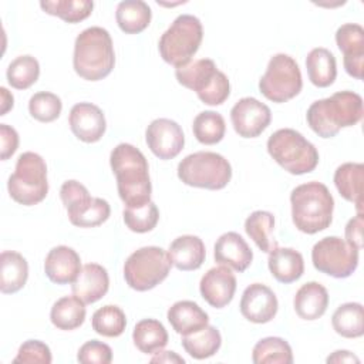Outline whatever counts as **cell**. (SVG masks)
I'll return each mask as SVG.
<instances>
[{"label": "cell", "mask_w": 364, "mask_h": 364, "mask_svg": "<svg viewBox=\"0 0 364 364\" xmlns=\"http://www.w3.org/2000/svg\"><path fill=\"white\" fill-rule=\"evenodd\" d=\"M109 165L117 178V189L127 206H141L151 200L152 185L144 154L131 144H118L109 155Z\"/></svg>", "instance_id": "6da1fadb"}, {"label": "cell", "mask_w": 364, "mask_h": 364, "mask_svg": "<svg viewBox=\"0 0 364 364\" xmlns=\"http://www.w3.org/2000/svg\"><path fill=\"white\" fill-rule=\"evenodd\" d=\"M363 98L353 91H338L314 101L306 114L309 127L321 138H333L341 128L353 127L363 118Z\"/></svg>", "instance_id": "7a4b0ae2"}, {"label": "cell", "mask_w": 364, "mask_h": 364, "mask_svg": "<svg viewBox=\"0 0 364 364\" xmlns=\"http://www.w3.org/2000/svg\"><path fill=\"white\" fill-rule=\"evenodd\" d=\"M74 71L87 81H100L111 74L115 53L109 33L98 26L82 30L74 43Z\"/></svg>", "instance_id": "3957f363"}, {"label": "cell", "mask_w": 364, "mask_h": 364, "mask_svg": "<svg viewBox=\"0 0 364 364\" xmlns=\"http://www.w3.org/2000/svg\"><path fill=\"white\" fill-rule=\"evenodd\" d=\"M290 203L293 223L300 232L314 235L331 225L334 199L324 183L311 181L296 186Z\"/></svg>", "instance_id": "277c9868"}, {"label": "cell", "mask_w": 364, "mask_h": 364, "mask_svg": "<svg viewBox=\"0 0 364 364\" xmlns=\"http://www.w3.org/2000/svg\"><path fill=\"white\" fill-rule=\"evenodd\" d=\"M267 152L291 175L309 173L318 164L316 146L291 128H282L273 132L267 139Z\"/></svg>", "instance_id": "5b68a950"}, {"label": "cell", "mask_w": 364, "mask_h": 364, "mask_svg": "<svg viewBox=\"0 0 364 364\" xmlns=\"http://www.w3.org/2000/svg\"><path fill=\"white\" fill-rule=\"evenodd\" d=\"M175 77L181 85L195 91L206 105H220L230 94V82L226 74L218 70L210 58H199L178 67Z\"/></svg>", "instance_id": "8992f818"}, {"label": "cell", "mask_w": 364, "mask_h": 364, "mask_svg": "<svg viewBox=\"0 0 364 364\" xmlns=\"http://www.w3.org/2000/svg\"><path fill=\"white\" fill-rule=\"evenodd\" d=\"M7 191L13 200L24 206L40 203L48 193L47 165L36 152H23L9 176Z\"/></svg>", "instance_id": "52a82bcc"}, {"label": "cell", "mask_w": 364, "mask_h": 364, "mask_svg": "<svg viewBox=\"0 0 364 364\" xmlns=\"http://www.w3.org/2000/svg\"><path fill=\"white\" fill-rule=\"evenodd\" d=\"M203 38L202 23L192 14L178 16L161 36L158 48L162 60L173 67H182L199 50Z\"/></svg>", "instance_id": "ba28073f"}, {"label": "cell", "mask_w": 364, "mask_h": 364, "mask_svg": "<svg viewBox=\"0 0 364 364\" xmlns=\"http://www.w3.org/2000/svg\"><path fill=\"white\" fill-rule=\"evenodd\" d=\"M178 178L188 186L219 191L230 182L232 166L220 154L199 151L179 162Z\"/></svg>", "instance_id": "9c48e42d"}, {"label": "cell", "mask_w": 364, "mask_h": 364, "mask_svg": "<svg viewBox=\"0 0 364 364\" xmlns=\"http://www.w3.org/2000/svg\"><path fill=\"white\" fill-rule=\"evenodd\" d=\"M168 252L159 246H144L128 256L124 263L127 284L136 291H146L164 282L171 270Z\"/></svg>", "instance_id": "30bf717a"}, {"label": "cell", "mask_w": 364, "mask_h": 364, "mask_svg": "<svg viewBox=\"0 0 364 364\" xmlns=\"http://www.w3.org/2000/svg\"><path fill=\"white\" fill-rule=\"evenodd\" d=\"M303 87L301 73L296 60L284 53L274 54L266 73L259 80L260 92L270 101L282 104L294 98Z\"/></svg>", "instance_id": "8fae6325"}, {"label": "cell", "mask_w": 364, "mask_h": 364, "mask_svg": "<svg viewBox=\"0 0 364 364\" xmlns=\"http://www.w3.org/2000/svg\"><path fill=\"white\" fill-rule=\"evenodd\" d=\"M313 266L331 277L346 279L358 266V250L338 236H327L311 249Z\"/></svg>", "instance_id": "7c38bea8"}, {"label": "cell", "mask_w": 364, "mask_h": 364, "mask_svg": "<svg viewBox=\"0 0 364 364\" xmlns=\"http://www.w3.org/2000/svg\"><path fill=\"white\" fill-rule=\"evenodd\" d=\"M235 132L242 138L259 136L272 121V111L257 98L243 97L230 109Z\"/></svg>", "instance_id": "4fadbf2b"}, {"label": "cell", "mask_w": 364, "mask_h": 364, "mask_svg": "<svg viewBox=\"0 0 364 364\" xmlns=\"http://www.w3.org/2000/svg\"><path fill=\"white\" fill-rule=\"evenodd\" d=\"M145 141L155 156L166 161L178 156L183 149L185 135L178 122L169 118H156L148 125Z\"/></svg>", "instance_id": "5bb4252c"}, {"label": "cell", "mask_w": 364, "mask_h": 364, "mask_svg": "<svg viewBox=\"0 0 364 364\" xmlns=\"http://www.w3.org/2000/svg\"><path fill=\"white\" fill-rule=\"evenodd\" d=\"M239 307L246 320L256 324H264L274 318L279 301L270 287L262 283H252L245 289Z\"/></svg>", "instance_id": "9a60e30c"}, {"label": "cell", "mask_w": 364, "mask_h": 364, "mask_svg": "<svg viewBox=\"0 0 364 364\" xmlns=\"http://www.w3.org/2000/svg\"><path fill=\"white\" fill-rule=\"evenodd\" d=\"M336 43L344 54V68L355 80L363 78L364 71V28L355 23H346L336 31Z\"/></svg>", "instance_id": "2e32d148"}, {"label": "cell", "mask_w": 364, "mask_h": 364, "mask_svg": "<svg viewBox=\"0 0 364 364\" xmlns=\"http://www.w3.org/2000/svg\"><path fill=\"white\" fill-rule=\"evenodd\" d=\"M71 132L82 142L92 144L102 138L107 129L105 115L100 107L91 102L75 104L68 117Z\"/></svg>", "instance_id": "e0dca14e"}, {"label": "cell", "mask_w": 364, "mask_h": 364, "mask_svg": "<svg viewBox=\"0 0 364 364\" xmlns=\"http://www.w3.org/2000/svg\"><path fill=\"white\" fill-rule=\"evenodd\" d=\"M199 290L208 304L215 309H222L233 300L236 277L228 266L212 267L202 276Z\"/></svg>", "instance_id": "ac0fdd59"}, {"label": "cell", "mask_w": 364, "mask_h": 364, "mask_svg": "<svg viewBox=\"0 0 364 364\" xmlns=\"http://www.w3.org/2000/svg\"><path fill=\"white\" fill-rule=\"evenodd\" d=\"M213 257L216 263L228 266L240 273L250 266L253 260V252L239 233L226 232L216 240Z\"/></svg>", "instance_id": "d6986e66"}, {"label": "cell", "mask_w": 364, "mask_h": 364, "mask_svg": "<svg viewBox=\"0 0 364 364\" xmlns=\"http://www.w3.org/2000/svg\"><path fill=\"white\" fill-rule=\"evenodd\" d=\"M81 259L78 253L68 246L53 247L44 260V272L55 284L73 283L81 272Z\"/></svg>", "instance_id": "ffe728a7"}, {"label": "cell", "mask_w": 364, "mask_h": 364, "mask_svg": "<svg viewBox=\"0 0 364 364\" xmlns=\"http://www.w3.org/2000/svg\"><path fill=\"white\" fill-rule=\"evenodd\" d=\"M109 289V276L104 266L87 263L81 267L80 274L71 284L73 294L85 304H92L102 299Z\"/></svg>", "instance_id": "44dd1931"}, {"label": "cell", "mask_w": 364, "mask_h": 364, "mask_svg": "<svg viewBox=\"0 0 364 364\" xmlns=\"http://www.w3.org/2000/svg\"><path fill=\"white\" fill-rule=\"evenodd\" d=\"M168 256L178 270L191 272L199 269L206 257V249L200 237L193 235H182L169 245Z\"/></svg>", "instance_id": "7402d4cb"}, {"label": "cell", "mask_w": 364, "mask_h": 364, "mask_svg": "<svg viewBox=\"0 0 364 364\" xmlns=\"http://www.w3.org/2000/svg\"><path fill=\"white\" fill-rule=\"evenodd\" d=\"M267 266L272 276L284 284L299 280L304 273V260L293 247H273L269 252Z\"/></svg>", "instance_id": "603a6c76"}, {"label": "cell", "mask_w": 364, "mask_h": 364, "mask_svg": "<svg viewBox=\"0 0 364 364\" xmlns=\"http://www.w3.org/2000/svg\"><path fill=\"white\" fill-rule=\"evenodd\" d=\"M166 317L172 328L181 336L199 331L209 323L208 313L202 310L198 303L191 300H181L173 303L168 309Z\"/></svg>", "instance_id": "cb8c5ba5"}, {"label": "cell", "mask_w": 364, "mask_h": 364, "mask_svg": "<svg viewBox=\"0 0 364 364\" xmlns=\"http://www.w3.org/2000/svg\"><path fill=\"white\" fill-rule=\"evenodd\" d=\"M293 304L300 318L317 320L328 307V291L318 282H307L296 291Z\"/></svg>", "instance_id": "d4e9b609"}, {"label": "cell", "mask_w": 364, "mask_h": 364, "mask_svg": "<svg viewBox=\"0 0 364 364\" xmlns=\"http://www.w3.org/2000/svg\"><path fill=\"white\" fill-rule=\"evenodd\" d=\"M363 183L364 165L346 162L334 172V185L338 193L348 202L355 205L357 213H363Z\"/></svg>", "instance_id": "484cf974"}, {"label": "cell", "mask_w": 364, "mask_h": 364, "mask_svg": "<svg viewBox=\"0 0 364 364\" xmlns=\"http://www.w3.org/2000/svg\"><path fill=\"white\" fill-rule=\"evenodd\" d=\"M28 277V264L23 255L14 250H4L0 255V290L13 294L21 290Z\"/></svg>", "instance_id": "4316f807"}, {"label": "cell", "mask_w": 364, "mask_h": 364, "mask_svg": "<svg viewBox=\"0 0 364 364\" xmlns=\"http://www.w3.org/2000/svg\"><path fill=\"white\" fill-rule=\"evenodd\" d=\"M306 68L309 80L318 88L331 85L337 77L336 57L324 47H316L307 54Z\"/></svg>", "instance_id": "83f0119b"}, {"label": "cell", "mask_w": 364, "mask_h": 364, "mask_svg": "<svg viewBox=\"0 0 364 364\" xmlns=\"http://www.w3.org/2000/svg\"><path fill=\"white\" fill-rule=\"evenodd\" d=\"M151 7L142 0H125L118 3L115 18L125 34H138L151 23Z\"/></svg>", "instance_id": "f1b7e54d"}, {"label": "cell", "mask_w": 364, "mask_h": 364, "mask_svg": "<svg viewBox=\"0 0 364 364\" xmlns=\"http://www.w3.org/2000/svg\"><path fill=\"white\" fill-rule=\"evenodd\" d=\"M132 340L141 353L156 354L168 344V331L161 321L144 318L135 324Z\"/></svg>", "instance_id": "f546056e"}, {"label": "cell", "mask_w": 364, "mask_h": 364, "mask_svg": "<svg viewBox=\"0 0 364 364\" xmlns=\"http://www.w3.org/2000/svg\"><path fill=\"white\" fill-rule=\"evenodd\" d=\"M85 303L77 296H64L58 299L50 311L51 323L60 330H74L85 320Z\"/></svg>", "instance_id": "4dcf8cb0"}, {"label": "cell", "mask_w": 364, "mask_h": 364, "mask_svg": "<svg viewBox=\"0 0 364 364\" xmlns=\"http://www.w3.org/2000/svg\"><path fill=\"white\" fill-rule=\"evenodd\" d=\"M222 344V336L213 326H206L199 331L182 336L183 350L196 360H205L218 353Z\"/></svg>", "instance_id": "1f68e13d"}, {"label": "cell", "mask_w": 364, "mask_h": 364, "mask_svg": "<svg viewBox=\"0 0 364 364\" xmlns=\"http://www.w3.org/2000/svg\"><path fill=\"white\" fill-rule=\"evenodd\" d=\"M333 328L346 338H357L364 334V310L360 303H344L336 309L331 317Z\"/></svg>", "instance_id": "d6a6232c"}, {"label": "cell", "mask_w": 364, "mask_h": 364, "mask_svg": "<svg viewBox=\"0 0 364 364\" xmlns=\"http://www.w3.org/2000/svg\"><path fill=\"white\" fill-rule=\"evenodd\" d=\"M273 229L274 216L267 210H255L245 220V230L247 236L264 253H269L273 247L277 246V242L272 240Z\"/></svg>", "instance_id": "836d02e7"}, {"label": "cell", "mask_w": 364, "mask_h": 364, "mask_svg": "<svg viewBox=\"0 0 364 364\" xmlns=\"http://www.w3.org/2000/svg\"><path fill=\"white\" fill-rule=\"evenodd\" d=\"M255 364H291L293 351L282 337H264L259 340L252 353Z\"/></svg>", "instance_id": "e575fe53"}, {"label": "cell", "mask_w": 364, "mask_h": 364, "mask_svg": "<svg viewBox=\"0 0 364 364\" xmlns=\"http://www.w3.org/2000/svg\"><path fill=\"white\" fill-rule=\"evenodd\" d=\"M192 131L200 144L215 145L225 136V118L216 111H202L195 117Z\"/></svg>", "instance_id": "d590c367"}, {"label": "cell", "mask_w": 364, "mask_h": 364, "mask_svg": "<svg viewBox=\"0 0 364 364\" xmlns=\"http://www.w3.org/2000/svg\"><path fill=\"white\" fill-rule=\"evenodd\" d=\"M40 7L51 16H57L65 23H80L85 20L92 9L94 3L91 0H54V1H40Z\"/></svg>", "instance_id": "8d00e7d4"}, {"label": "cell", "mask_w": 364, "mask_h": 364, "mask_svg": "<svg viewBox=\"0 0 364 364\" xmlns=\"http://www.w3.org/2000/svg\"><path fill=\"white\" fill-rule=\"evenodd\" d=\"M7 81L16 90L30 88L40 75V64L33 55H18L7 67Z\"/></svg>", "instance_id": "74e56055"}, {"label": "cell", "mask_w": 364, "mask_h": 364, "mask_svg": "<svg viewBox=\"0 0 364 364\" xmlns=\"http://www.w3.org/2000/svg\"><path fill=\"white\" fill-rule=\"evenodd\" d=\"M92 328L95 333L104 337H118L124 333L127 327L125 313L114 304H107L100 307L91 320Z\"/></svg>", "instance_id": "f35d334b"}, {"label": "cell", "mask_w": 364, "mask_h": 364, "mask_svg": "<svg viewBox=\"0 0 364 364\" xmlns=\"http://www.w3.org/2000/svg\"><path fill=\"white\" fill-rule=\"evenodd\" d=\"M122 216L124 223L129 230L135 233H146L156 226L159 220V210L156 205L149 200L141 206H127Z\"/></svg>", "instance_id": "ab89813d"}, {"label": "cell", "mask_w": 364, "mask_h": 364, "mask_svg": "<svg viewBox=\"0 0 364 364\" xmlns=\"http://www.w3.org/2000/svg\"><path fill=\"white\" fill-rule=\"evenodd\" d=\"M60 198H61L64 208L67 209V215H68L70 220H73L82 210H85L94 199L92 196H90L88 189L82 183H80L78 181H74V179L65 181L61 185Z\"/></svg>", "instance_id": "60d3db41"}, {"label": "cell", "mask_w": 364, "mask_h": 364, "mask_svg": "<svg viewBox=\"0 0 364 364\" xmlns=\"http://www.w3.org/2000/svg\"><path fill=\"white\" fill-rule=\"evenodd\" d=\"M63 109V102L58 95L40 91L31 95L28 101V112L30 115L40 122H53L55 121Z\"/></svg>", "instance_id": "b9f144b4"}, {"label": "cell", "mask_w": 364, "mask_h": 364, "mask_svg": "<svg viewBox=\"0 0 364 364\" xmlns=\"http://www.w3.org/2000/svg\"><path fill=\"white\" fill-rule=\"evenodd\" d=\"M109 203L102 198H94L91 205L70 222L78 228H95L102 225L109 218Z\"/></svg>", "instance_id": "7bdbcfd3"}, {"label": "cell", "mask_w": 364, "mask_h": 364, "mask_svg": "<svg viewBox=\"0 0 364 364\" xmlns=\"http://www.w3.org/2000/svg\"><path fill=\"white\" fill-rule=\"evenodd\" d=\"M53 360L50 347L40 340L24 341L13 363H28V364H50Z\"/></svg>", "instance_id": "ee69618b"}, {"label": "cell", "mask_w": 364, "mask_h": 364, "mask_svg": "<svg viewBox=\"0 0 364 364\" xmlns=\"http://www.w3.org/2000/svg\"><path fill=\"white\" fill-rule=\"evenodd\" d=\"M77 360L82 364H109L112 361V350L102 341L90 340L80 347Z\"/></svg>", "instance_id": "f6af8a7d"}, {"label": "cell", "mask_w": 364, "mask_h": 364, "mask_svg": "<svg viewBox=\"0 0 364 364\" xmlns=\"http://www.w3.org/2000/svg\"><path fill=\"white\" fill-rule=\"evenodd\" d=\"M0 142H1L0 158H1V161H6L18 148V134H17V131L13 127L7 125V124H0Z\"/></svg>", "instance_id": "bcb514c9"}, {"label": "cell", "mask_w": 364, "mask_h": 364, "mask_svg": "<svg viewBox=\"0 0 364 364\" xmlns=\"http://www.w3.org/2000/svg\"><path fill=\"white\" fill-rule=\"evenodd\" d=\"M363 213H357L346 225V242L357 250H361L363 247Z\"/></svg>", "instance_id": "7dc6e473"}, {"label": "cell", "mask_w": 364, "mask_h": 364, "mask_svg": "<svg viewBox=\"0 0 364 364\" xmlns=\"http://www.w3.org/2000/svg\"><path fill=\"white\" fill-rule=\"evenodd\" d=\"M327 363H360V358L347 350H337L327 357Z\"/></svg>", "instance_id": "c3c4849f"}, {"label": "cell", "mask_w": 364, "mask_h": 364, "mask_svg": "<svg viewBox=\"0 0 364 364\" xmlns=\"http://www.w3.org/2000/svg\"><path fill=\"white\" fill-rule=\"evenodd\" d=\"M152 363H185V360L182 357H179L176 353L173 351H162L158 353L155 357L151 358Z\"/></svg>", "instance_id": "681fc988"}, {"label": "cell", "mask_w": 364, "mask_h": 364, "mask_svg": "<svg viewBox=\"0 0 364 364\" xmlns=\"http://www.w3.org/2000/svg\"><path fill=\"white\" fill-rule=\"evenodd\" d=\"M0 94H1V111H0V115H6L7 111L13 108L14 98H13V94L9 92V90L6 87L0 88Z\"/></svg>", "instance_id": "f907efd6"}]
</instances>
